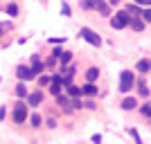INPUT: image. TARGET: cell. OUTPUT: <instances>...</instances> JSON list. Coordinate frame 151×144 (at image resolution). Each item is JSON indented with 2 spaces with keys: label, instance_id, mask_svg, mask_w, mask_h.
Wrapping results in <instances>:
<instances>
[{
  "label": "cell",
  "instance_id": "4fadbf2b",
  "mask_svg": "<svg viewBox=\"0 0 151 144\" xmlns=\"http://www.w3.org/2000/svg\"><path fill=\"white\" fill-rule=\"evenodd\" d=\"M72 57H75V54H72L70 50H65V52L61 54V57H59V63H61V70H65V68L70 65V63H72Z\"/></svg>",
  "mask_w": 151,
  "mask_h": 144
},
{
  "label": "cell",
  "instance_id": "5bb4252c",
  "mask_svg": "<svg viewBox=\"0 0 151 144\" xmlns=\"http://www.w3.org/2000/svg\"><path fill=\"white\" fill-rule=\"evenodd\" d=\"M83 77H86V83H95L99 79V68H88Z\"/></svg>",
  "mask_w": 151,
  "mask_h": 144
},
{
  "label": "cell",
  "instance_id": "f546056e",
  "mask_svg": "<svg viewBox=\"0 0 151 144\" xmlns=\"http://www.w3.org/2000/svg\"><path fill=\"white\" fill-rule=\"evenodd\" d=\"M70 108H72V110H79V108H81V101H79V99H72V101H70Z\"/></svg>",
  "mask_w": 151,
  "mask_h": 144
},
{
  "label": "cell",
  "instance_id": "d6986e66",
  "mask_svg": "<svg viewBox=\"0 0 151 144\" xmlns=\"http://www.w3.org/2000/svg\"><path fill=\"white\" fill-rule=\"evenodd\" d=\"M36 81H38V88L43 90V88H47V86L52 83V75H41V77L36 79Z\"/></svg>",
  "mask_w": 151,
  "mask_h": 144
},
{
  "label": "cell",
  "instance_id": "ac0fdd59",
  "mask_svg": "<svg viewBox=\"0 0 151 144\" xmlns=\"http://www.w3.org/2000/svg\"><path fill=\"white\" fill-rule=\"evenodd\" d=\"M65 92H68V97H72V99H79V97H81V88L79 86H68Z\"/></svg>",
  "mask_w": 151,
  "mask_h": 144
},
{
  "label": "cell",
  "instance_id": "8d00e7d4",
  "mask_svg": "<svg viewBox=\"0 0 151 144\" xmlns=\"http://www.w3.org/2000/svg\"><path fill=\"white\" fill-rule=\"evenodd\" d=\"M93 2H95V5H97V0H93Z\"/></svg>",
  "mask_w": 151,
  "mask_h": 144
},
{
  "label": "cell",
  "instance_id": "8fae6325",
  "mask_svg": "<svg viewBox=\"0 0 151 144\" xmlns=\"http://www.w3.org/2000/svg\"><path fill=\"white\" fill-rule=\"evenodd\" d=\"M135 70H138L140 75H147L151 70V59H140V61L135 63Z\"/></svg>",
  "mask_w": 151,
  "mask_h": 144
},
{
  "label": "cell",
  "instance_id": "1f68e13d",
  "mask_svg": "<svg viewBox=\"0 0 151 144\" xmlns=\"http://www.w3.org/2000/svg\"><path fill=\"white\" fill-rule=\"evenodd\" d=\"M7 117V106H0V122Z\"/></svg>",
  "mask_w": 151,
  "mask_h": 144
},
{
  "label": "cell",
  "instance_id": "7402d4cb",
  "mask_svg": "<svg viewBox=\"0 0 151 144\" xmlns=\"http://www.w3.org/2000/svg\"><path fill=\"white\" fill-rule=\"evenodd\" d=\"M29 68H32V72H34V77H36V75H41V72L45 70V63H41V61H38V63H32Z\"/></svg>",
  "mask_w": 151,
  "mask_h": 144
},
{
  "label": "cell",
  "instance_id": "e0dca14e",
  "mask_svg": "<svg viewBox=\"0 0 151 144\" xmlns=\"http://www.w3.org/2000/svg\"><path fill=\"white\" fill-rule=\"evenodd\" d=\"M61 90H63V83H61V81H52L50 86H47V92L54 95V97H57V95H61Z\"/></svg>",
  "mask_w": 151,
  "mask_h": 144
},
{
  "label": "cell",
  "instance_id": "484cf974",
  "mask_svg": "<svg viewBox=\"0 0 151 144\" xmlns=\"http://www.w3.org/2000/svg\"><path fill=\"white\" fill-rule=\"evenodd\" d=\"M129 135H131V138L135 140V144H142V138H140V133H138V128H129Z\"/></svg>",
  "mask_w": 151,
  "mask_h": 144
},
{
  "label": "cell",
  "instance_id": "4316f807",
  "mask_svg": "<svg viewBox=\"0 0 151 144\" xmlns=\"http://www.w3.org/2000/svg\"><path fill=\"white\" fill-rule=\"evenodd\" d=\"M61 14H63V16H68V18H70V16H72V11H70L68 2H63V5H61Z\"/></svg>",
  "mask_w": 151,
  "mask_h": 144
},
{
  "label": "cell",
  "instance_id": "e575fe53",
  "mask_svg": "<svg viewBox=\"0 0 151 144\" xmlns=\"http://www.w3.org/2000/svg\"><path fill=\"white\" fill-rule=\"evenodd\" d=\"M117 2H120V0H108V5H113V7H117Z\"/></svg>",
  "mask_w": 151,
  "mask_h": 144
},
{
  "label": "cell",
  "instance_id": "277c9868",
  "mask_svg": "<svg viewBox=\"0 0 151 144\" xmlns=\"http://www.w3.org/2000/svg\"><path fill=\"white\" fill-rule=\"evenodd\" d=\"M79 38H83V41L88 45H93V47H99L101 45V36L97 32H93L90 27H81V29H79Z\"/></svg>",
  "mask_w": 151,
  "mask_h": 144
},
{
  "label": "cell",
  "instance_id": "9a60e30c",
  "mask_svg": "<svg viewBox=\"0 0 151 144\" xmlns=\"http://www.w3.org/2000/svg\"><path fill=\"white\" fill-rule=\"evenodd\" d=\"M95 9H97L101 16H108V14H111V5H108V0H97Z\"/></svg>",
  "mask_w": 151,
  "mask_h": 144
},
{
  "label": "cell",
  "instance_id": "74e56055",
  "mask_svg": "<svg viewBox=\"0 0 151 144\" xmlns=\"http://www.w3.org/2000/svg\"><path fill=\"white\" fill-rule=\"evenodd\" d=\"M120 2H122V0H120Z\"/></svg>",
  "mask_w": 151,
  "mask_h": 144
},
{
  "label": "cell",
  "instance_id": "d6a6232c",
  "mask_svg": "<svg viewBox=\"0 0 151 144\" xmlns=\"http://www.w3.org/2000/svg\"><path fill=\"white\" fill-rule=\"evenodd\" d=\"M90 140H93V144H101V135H93Z\"/></svg>",
  "mask_w": 151,
  "mask_h": 144
},
{
  "label": "cell",
  "instance_id": "9c48e42d",
  "mask_svg": "<svg viewBox=\"0 0 151 144\" xmlns=\"http://www.w3.org/2000/svg\"><path fill=\"white\" fill-rule=\"evenodd\" d=\"M99 95V88L95 83H83L81 86V97H97Z\"/></svg>",
  "mask_w": 151,
  "mask_h": 144
},
{
  "label": "cell",
  "instance_id": "7c38bea8",
  "mask_svg": "<svg viewBox=\"0 0 151 144\" xmlns=\"http://www.w3.org/2000/svg\"><path fill=\"white\" fill-rule=\"evenodd\" d=\"M145 25H147V23H145L142 18H140V16H133V18H131V23H129V27H131L133 32H142V29H145Z\"/></svg>",
  "mask_w": 151,
  "mask_h": 144
},
{
  "label": "cell",
  "instance_id": "5b68a950",
  "mask_svg": "<svg viewBox=\"0 0 151 144\" xmlns=\"http://www.w3.org/2000/svg\"><path fill=\"white\" fill-rule=\"evenodd\" d=\"M43 99H45V92L38 88V90H32V92L27 95L25 101H27V106H29V108H36V106H41V104H43Z\"/></svg>",
  "mask_w": 151,
  "mask_h": 144
},
{
  "label": "cell",
  "instance_id": "f1b7e54d",
  "mask_svg": "<svg viewBox=\"0 0 151 144\" xmlns=\"http://www.w3.org/2000/svg\"><path fill=\"white\" fill-rule=\"evenodd\" d=\"M57 61H59V59H54V57H52V54H50V57L45 59V68H52V65H54V63H57Z\"/></svg>",
  "mask_w": 151,
  "mask_h": 144
},
{
  "label": "cell",
  "instance_id": "83f0119b",
  "mask_svg": "<svg viewBox=\"0 0 151 144\" xmlns=\"http://www.w3.org/2000/svg\"><path fill=\"white\" fill-rule=\"evenodd\" d=\"M52 45H61V43H65V38H59V36H52V38H47Z\"/></svg>",
  "mask_w": 151,
  "mask_h": 144
},
{
  "label": "cell",
  "instance_id": "ffe728a7",
  "mask_svg": "<svg viewBox=\"0 0 151 144\" xmlns=\"http://www.w3.org/2000/svg\"><path fill=\"white\" fill-rule=\"evenodd\" d=\"M5 11L9 14L12 18H16V16H18V11H20V9H18V5H16V2H9V5L5 7Z\"/></svg>",
  "mask_w": 151,
  "mask_h": 144
},
{
  "label": "cell",
  "instance_id": "2e32d148",
  "mask_svg": "<svg viewBox=\"0 0 151 144\" xmlns=\"http://www.w3.org/2000/svg\"><path fill=\"white\" fill-rule=\"evenodd\" d=\"M41 124H43V117H41V113H29V126L32 128H41Z\"/></svg>",
  "mask_w": 151,
  "mask_h": 144
},
{
  "label": "cell",
  "instance_id": "3957f363",
  "mask_svg": "<svg viewBox=\"0 0 151 144\" xmlns=\"http://www.w3.org/2000/svg\"><path fill=\"white\" fill-rule=\"evenodd\" d=\"M133 88H135V75L131 70H122L120 72V92L126 95V92H131Z\"/></svg>",
  "mask_w": 151,
  "mask_h": 144
},
{
  "label": "cell",
  "instance_id": "ba28073f",
  "mask_svg": "<svg viewBox=\"0 0 151 144\" xmlns=\"http://www.w3.org/2000/svg\"><path fill=\"white\" fill-rule=\"evenodd\" d=\"M135 90H138V97H142V99H147L149 97V88H147V83H145V79L140 77V79H135Z\"/></svg>",
  "mask_w": 151,
  "mask_h": 144
},
{
  "label": "cell",
  "instance_id": "4dcf8cb0",
  "mask_svg": "<svg viewBox=\"0 0 151 144\" xmlns=\"http://www.w3.org/2000/svg\"><path fill=\"white\" fill-rule=\"evenodd\" d=\"M135 5H140V7H151V0H133Z\"/></svg>",
  "mask_w": 151,
  "mask_h": 144
},
{
  "label": "cell",
  "instance_id": "d4e9b609",
  "mask_svg": "<svg viewBox=\"0 0 151 144\" xmlns=\"http://www.w3.org/2000/svg\"><path fill=\"white\" fill-rule=\"evenodd\" d=\"M140 18L145 20V23H151V7H145L142 14H140Z\"/></svg>",
  "mask_w": 151,
  "mask_h": 144
},
{
  "label": "cell",
  "instance_id": "52a82bcc",
  "mask_svg": "<svg viewBox=\"0 0 151 144\" xmlns=\"http://www.w3.org/2000/svg\"><path fill=\"white\" fill-rule=\"evenodd\" d=\"M120 108L122 110H138V97H129V95H126L124 99H122V104H120Z\"/></svg>",
  "mask_w": 151,
  "mask_h": 144
},
{
  "label": "cell",
  "instance_id": "cb8c5ba5",
  "mask_svg": "<svg viewBox=\"0 0 151 144\" xmlns=\"http://www.w3.org/2000/svg\"><path fill=\"white\" fill-rule=\"evenodd\" d=\"M138 110H140V115H142V117H149V119H151V104H145V106H140Z\"/></svg>",
  "mask_w": 151,
  "mask_h": 144
},
{
  "label": "cell",
  "instance_id": "d590c367",
  "mask_svg": "<svg viewBox=\"0 0 151 144\" xmlns=\"http://www.w3.org/2000/svg\"><path fill=\"white\" fill-rule=\"evenodd\" d=\"M2 34H5V29H2V27H0V36H2Z\"/></svg>",
  "mask_w": 151,
  "mask_h": 144
},
{
  "label": "cell",
  "instance_id": "836d02e7",
  "mask_svg": "<svg viewBox=\"0 0 151 144\" xmlns=\"http://www.w3.org/2000/svg\"><path fill=\"white\" fill-rule=\"evenodd\" d=\"M41 61V57H38V54H32V59H29V63H38Z\"/></svg>",
  "mask_w": 151,
  "mask_h": 144
},
{
  "label": "cell",
  "instance_id": "8992f818",
  "mask_svg": "<svg viewBox=\"0 0 151 144\" xmlns=\"http://www.w3.org/2000/svg\"><path fill=\"white\" fill-rule=\"evenodd\" d=\"M16 79L27 83V81H32V79H36V77H34V72H32L29 65H18V68H16Z\"/></svg>",
  "mask_w": 151,
  "mask_h": 144
},
{
  "label": "cell",
  "instance_id": "30bf717a",
  "mask_svg": "<svg viewBox=\"0 0 151 144\" xmlns=\"http://www.w3.org/2000/svg\"><path fill=\"white\" fill-rule=\"evenodd\" d=\"M14 95H16L18 99H27V95H29L27 83H25V81H18V83H16V88H14Z\"/></svg>",
  "mask_w": 151,
  "mask_h": 144
},
{
  "label": "cell",
  "instance_id": "44dd1931",
  "mask_svg": "<svg viewBox=\"0 0 151 144\" xmlns=\"http://www.w3.org/2000/svg\"><path fill=\"white\" fill-rule=\"evenodd\" d=\"M126 11L131 14V16H140V14H142V9H140V5H135V2H133V5H126Z\"/></svg>",
  "mask_w": 151,
  "mask_h": 144
},
{
  "label": "cell",
  "instance_id": "7a4b0ae2",
  "mask_svg": "<svg viewBox=\"0 0 151 144\" xmlns=\"http://www.w3.org/2000/svg\"><path fill=\"white\" fill-rule=\"evenodd\" d=\"M131 18L133 16L126 11V9H120V11H115L113 16H111V27H113V29H124V27H129Z\"/></svg>",
  "mask_w": 151,
  "mask_h": 144
},
{
  "label": "cell",
  "instance_id": "f35d334b",
  "mask_svg": "<svg viewBox=\"0 0 151 144\" xmlns=\"http://www.w3.org/2000/svg\"><path fill=\"white\" fill-rule=\"evenodd\" d=\"M149 72H151V70H149Z\"/></svg>",
  "mask_w": 151,
  "mask_h": 144
},
{
  "label": "cell",
  "instance_id": "603a6c76",
  "mask_svg": "<svg viewBox=\"0 0 151 144\" xmlns=\"http://www.w3.org/2000/svg\"><path fill=\"white\" fill-rule=\"evenodd\" d=\"M79 7H81L83 11H93V9H95V2H93V0H81Z\"/></svg>",
  "mask_w": 151,
  "mask_h": 144
},
{
  "label": "cell",
  "instance_id": "6da1fadb",
  "mask_svg": "<svg viewBox=\"0 0 151 144\" xmlns=\"http://www.w3.org/2000/svg\"><path fill=\"white\" fill-rule=\"evenodd\" d=\"M12 119L14 124H25L27 119H29V106H27L25 99H18L16 104H14V110H12Z\"/></svg>",
  "mask_w": 151,
  "mask_h": 144
}]
</instances>
